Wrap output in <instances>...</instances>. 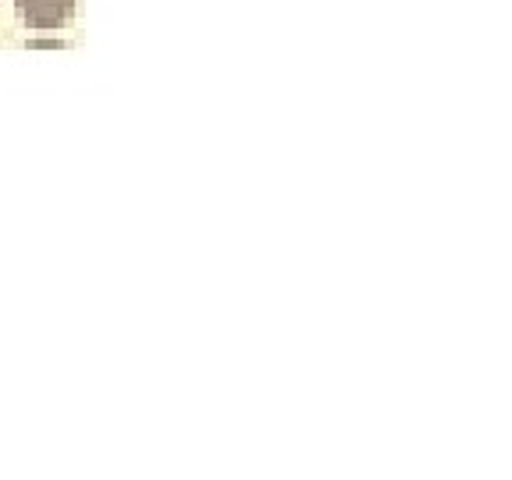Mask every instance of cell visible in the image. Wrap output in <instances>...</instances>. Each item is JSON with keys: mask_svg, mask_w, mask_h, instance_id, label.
I'll return each mask as SVG.
<instances>
[{"mask_svg": "<svg viewBox=\"0 0 512 480\" xmlns=\"http://www.w3.org/2000/svg\"><path fill=\"white\" fill-rule=\"evenodd\" d=\"M15 8L29 29H61L72 22L75 0H15Z\"/></svg>", "mask_w": 512, "mask_h": 480, "instance_id": "cell-1", "label": "cell"}]
</instances>
